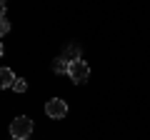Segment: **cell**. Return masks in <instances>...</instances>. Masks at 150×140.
<instances>
[{"mask_svg":"<svg viewBox=\"0 0 150 140\" xmlns=\"http://www.w3.org/2000/svg\"><path fill=\"white\" fill-rule=\"evenodd\" d=\"M13 83H15V73L10 68H0V90L13 88Z\"/></svg>","mask_w":150,"mask_h":140,"instance_id":"obj_4","label":"cell"},{"mask_svg":"<svg viewBox=\"0 0 150 140\" xmlns=\"http://www.w3.org/2000/svg\"><path fill=\"white\" fill-rule=\"evenodd\" d=\"M68 68H70V63H68L65 58L53 60V70H55V73H68Z\"/></svg>","mask_w":150,"mask_h":140,"instance_id":"obj_6","label":"cell"},{"mask_svg":"<svg viewBox=\"0 0 150 140\" xmlns=\"http://www.w3.org/2000/svg\"><path fill=\"white\" fill-rule=\"evenodd\" d=\"M13 90H15V93H25V90H28V80H25V78H15Z\"/></svg>","mask_w":150,"mask_h":140,"instance_id":"obj_7","label":"cell"},{"mask_svg":"<svg viewBox=\"0 0 150 140\" xmlns=\"http://www.w3.org/2000/svg\"><path fill=\"white\" fill-rule=\"evenodd\" d=\"M68 78H70L73 83H85L88 78H90V65H88L85 60H75V63H70Z\"/></svg>","mask_w":150,"mask_h":140,"instance_id":"obj_2","label":"cell"},{"mask_svg":"<svg viewBox=\"0 0 150 140\" xmlns=\"http://www.w3.org/2000/svg\"><path fill=\"white\" fill-rule=\"evenodd\" d=\"M65 60H68V63H75V60H83L80 58V48H78V45H68V48H65V55H63Z\"/></svg>","mask_w":150,"mask_h":140,"instance_id":"obj_5","label":"cell"},{"mask_svg":"<svg viewBox=\"0 0 150 140\" xmlns=\"http://www.w3.org/2000/svg\"><path fill=\"white\" fill-rule=\"evenodd\" d=\"M3 18H5V3L0 0V20H3Z\"/></svg>","mask_w":150,"mask_h":140,"instance_id":"obj_9","label":"cell"},{"mask_svg":"<svg viewBox=\"0 0 150 140\" xmlns=\"http://www.w3.org/2000/svg\"><path fill=\"white\" fill-rule=\"evenodd\" d=\"M8 33H10V23H8L5 18H3V20H0V38H5Z\"/></svg>","mask_w":150,"mask_h":140,"instance_id":"obj_8","label":"cell"},{"mask_svg":"<svg viewBox=\"0 0 150 140\" xmlns=\"http://www.w3.org/2000/svg\"><path fill=\"white\" fill-rule=\"evenodd\" d=\"M45 115H48V118H53V120L65 118V115H68V103L60 100V98L48 100V103H45Z\"/></svg>","mask_w":150,"mask_h":140,"instance_id":"obj_3","label":"cell"},{"mask_svg":"<svg viewBox=\"0 0 150 140\" xmlns=\"http://www.w3.org/2000/svg\"><path fill=\"white\" fill-rule=\"evenodd\" d=\"M3 53H5V48H3V43H0V58H3Z\"/></svg>","mask_w":150,"mask_h":140,"instance_id":"obj_10","label":"cell"},{"mask_svg":"<svg viewBox=\"0 0 150 140\" xmlns=\"http://www.w3.org/2000/svg\"><path fill=\"white\" fill-rule=\"evenodd\" d=\"M30 133H33V120L28 115H20V118H15L10 123V135L15 140H28Z\"/></svg>","mask_w":150,"mask_h":140,"instance_id":"obj_1","label":"cell"}]
</instances>
